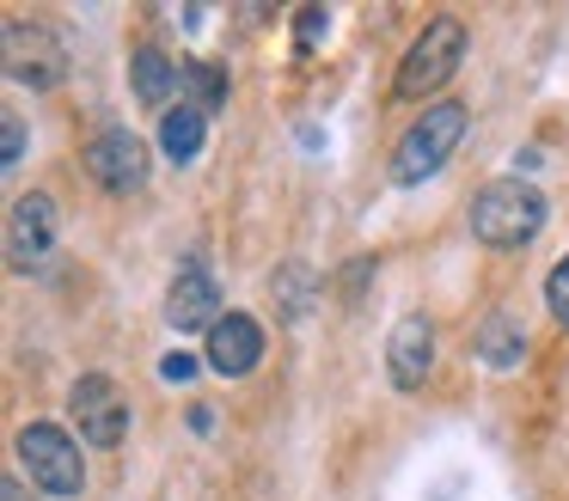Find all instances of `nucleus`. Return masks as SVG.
Wrapping results in <instances>:
<instances>
[{
    "mask_svg": "<svg viewBox=\"0 0 569 501\" xmlns=\"http://www.w3.org/2000/svg\"><path fill=\"white\" fill-rule=\"evenodd\" d=\"M539 227H545V196H539V183H527V178H496V183H483L478 202H471V239L496 244V251L527 244Z\"/></svg>",
    "mask_w": 569,
    "mask_h": 501,
    "instance_id": "obj_1",
    "label": "nucleus"
},
{
    "mask_svg": "<svg viewBox=\"0 0 569 501\" xmlns=\"http://www.w3.org/2000/svg\"><path fill=\"white\" fill-rule=\"evenodd\" d=\"M459 61H466V24H459L453 12H441V19H429L422 37L405 49V61H398V73H392V98L417 104V98L441 92L459 73Z\"/></svg>",
    "mask_w": 569,
    "mask_h": 501,
    "instance_id": "obj_2",
    "label": "nucleus"
},
{
    "mask_svg": "<svg viewBox=\"0 0 569 501\" xmlns=\"http://www.w3.org/2000/svg\"><path fill=\"white\" fill-rule=\"evenodd\" d=\"M466 122H471V110L459 104V98H441V104H429L417 122L405 129V141H398V153H392V178L398 183H422V178H435V171L453 159V147L466 141Z\"/></svg>",
    "mask_w": 569,
    "mask_h": 501,
    "instance_id": "obj_3",
    "label": "nucleus"
},
{
    "mask_svg": "<svg viewBox=\"0 0 569 501\" xmlns=\"http://www.w3.org/2000/svg\"><path fill=\"white\" fill-rule=\"evenodd\" d=\"M19 459H26L31 483L50 489V495H80L87 489V459H80V440L56 422H31L19 428Z\"/></svg>",
    "mask_w": 569,
    "mask_h": 501,
    "instance_id": "obj_4",
    "label": "nucleus"
},
{
    "mask_svg": "<svg viewBox=\"0 0 569 501\" xmlns=\"http://www.w3.org/2000/svg\"><path fill=\"white\" fill-rule=\"evenodd\" d=\"M62 73H68V49L50 24H26V19L7 24V80L50 92V86H62Z\"/></svg>",
    "mask_w": 569,
    "mask_h": 501,
    "instance_id": "obj_5",
    "label": "nucleus"
},
{
    "mask_svg": "<svg viewBox=\"0 0 569 501\" xmlns=\"http://www.w3.org/2000/svg\"><path fill=\"white\" fill-rule=\"evenodd\" d=\"M68 415H74V434L92 440V447H123V434H129V403H123V391H117V379H104V373L74 379Z\"/></svg>",
    "mask_w": 569,
    "mask_h": 501,
    "instance_id": "obj_6",
    "label": "nucleus"
},
{
    "mask_svg": "<svg viewBox=\"0 0 569 501\" xmlns=\"http://www.w3.org/2000/svg\"><path fill=\"white\" fill-rule=\"evenodd\" d=\"M87 171L92 183H104L111 196H129L148 183V141L136 129H104L99 141L87 147Z\"/></svg>",
    "mask_w": 569,
    "mask_h": 501,
    "instance_id": "obj_7",
    "label": "nucleus"
},
{
    "mask_svg": "<svg viewBox=\"0 0 569 501\" xmlns=\"http://www.w3.org/2000/svg\"><path fill=\"white\" fill-rule=\"evenodd\" d=\"M50 251H56V202L43 190H31V196H19L13 214H7V257H13L19 269H38Z\"/></svg>",
    "mask_w": 569,
    "mask_h": 501,
    "instance_id": "obj_8",
    "label": "nucleus"
},
{
    "mask_svg": "<svg viewBox=\"0 0 569 501\" xmlns=\"http://www.w3.org/2000/svg\"><path fill=\"white\" fill-rule=\"evenodd\" d=\"M221 293H214V275L202 263H184L172 275V293H166V324L172 330H214L221 324Z\"/></svg>",
    "mask_w": 569,
    "mask_h": 501,
    "instance_id": "obj_9",
    "label": "nucleus"
},
{
    "mask_svg": "<svg viewBox=\"0 0 569 501\" xmlns=\"http://www.w3.org/2000/svg\"><path fill=\"white\" fill-rule=\"evenodd\" d=\"M386 367H392V385L398 391H417L435 367V324L422 312H405L386 337Z\"/></svg>",
    "mask_w": 569,
    "mask_h": 501,
    "instance_id": "obj_10",
    "label": "nucleus"
},
{
    "mask_svg": "<svg viewBox=\"0 0 569 501\" xmlns=\"http://www.w3.org/2000/svg\"><path fill=\"white\" fill-rule=\"evenodd\" d=\"M263 361V324L251 312H227L221 324L209 330V367L227 379L251 373V367Z\"/></svg>",
    "mask_w": 569,
    "mask_h": 501,
    "instance_id": "obj_11",
    "label": "nucleus"
},
{
    "mask_svg": "<svg viewBox=\"0 0 569 501\" xmlns=\"http://www.w3.org/2000/svg\"><path fill=\"white\" fill-rule=\"evenodd\" d=\"M178 92L190 98V110H221L227 104V68L221 61H209V56H190L184 68H178Z\"/></svg>",
    "mask_w": 569,
    "mask_h": 501,
    "instance_id": "obj_12",
    "label": "nucleus"
},
{
    "mask_svg": "<svg viewBox=\"0 0 569 501\" xmlns=\"http://www.w3.org/2000/svg\"><path fill=\"white\" fill-rule=\"evenodd\" d=\"M202 134H209V117L190 110V104H178V110H166V117H160V147H166L172 166H190V159L202 153Z\"/></svg>",
    "mask_w": 569,
    "mask_h": 501,
    "instance_id": "obj_13",
    "label": "nucleus"
},
{
    "mask_svg": "<svg viewBox=\"0 0 569 501\" xmlns=\"http://www.w3.org/2000/svg\"><path fill=\"white\" fill-rule=\"evenodd\" d=\"M129 73H136V98H141V104L166 110V98H172V86H178V68L166 61V49H136Z\"/></svg>",
    "mask_w": 569,
    "mask_h": 501,
    "instance_id": "obj_14",
    "label": "nucleus"
},
{
    "mask_svg": "<svg viewBox=\"0 0 569 501\" xmlns=\"http://www.w3.org/2000/svg\"><path fill=\"white\" fill-rule=\"evenodd\" d=\"M319 288H325V281L312 275L307 263H282L270 275V293H276V305H282V318H307L312 305H319Z\"/></svg>",
    "mask_w": 569,
    "mask_h": 501,
    "instance_id": "obj_15",
    "label": "nucleus"
},
{
    "mask_svg": "<svg viewBox=\"0 0 569 501\" xmlns=\"http://www.w3.org/2000/svg\"><path fill=\"white\" fill-rule=\"evenodd\" d=\"M478 354H483L490 367H515L520 354H527V330H520V318H508V312H490V318H483Z\"/></svg>",
    "mask_w": 569,
    "mask_h": 501,
    "instance_id": "obj_16",
    "label": "nucleus"
},
{
    "mask_svg": "<svg viewBox=\"0 0 569 501\" xmlns=\"http://www.w3.org/2000/svg\"><path fill=\"white\" fill-rule=\"evenodd\" d=\"M545 305H551L557 324H569V257L551 269V275H545Z\"/></svg>",
    "mask_w": 569,
    "mask_h": 501,
    "instance_id": "obj_17",
    "label": "nucleus"
},
{
    "mask_svg": "<svg viewBox=\"0 0 569 501\" xmlns=\"http://www.w3.org/2000/svg\"><path fill=\"white\" fill-rule=\"evenodd\" d=\"M325 24H331V19H325V7H307V12H295V49H300V56H307V49L325 37Z\"/></svg>",
    "mask_w": 569,
    "mask_h": 501,
    "instance_id": "obj_18",
    "label": "nucleus"
},
{
    "mask_svg": "<svg viewBox=\"0 0 569 501\" xmlns=\"http://www.w3.org/2000/svg\"><path fill=\"white\" fill-rule=\"evenodd\" d=\"M0 141H7V147H0V159H7V166H19V153H26V122L7 117V122H0Z\"/></svg>",
    "mask_w": 569,
    "mask_h": 501,
    "instance_id": "obj_19",
    "label": "nucleus"
},
{
    "mask_svg": "<svg viewBox=\"0 0 569 501\" xmlns=\"http://www.w3.org/2000/svg\"><path fill=\"white\" fill-rule=\"evenodd\" d=\"M160 373L172 379V385H184V379L197 373V361H190V354H166V361H160Z\"/></svg>",
    "mask_w": 569,
    "mask_h": 501,
    "instance_id": "obj_20",
    "label": "nucleus"
},
{
    "mask_svg": "<svg viewBox=\"0 0 569 501\" xmlns=\"http://www.w3.org/2000/svg\"><path fill=\"white\" fill-rule=\"evenodd\" d=\"M0 501H31V495H26V483H19V477H7V483H0Z\"/></svg>",
    "mask_w": 569,
    "mask_h": 501,
    "instance_id": "obj_21",
    "label": "nucleus"
}]
</instances>
